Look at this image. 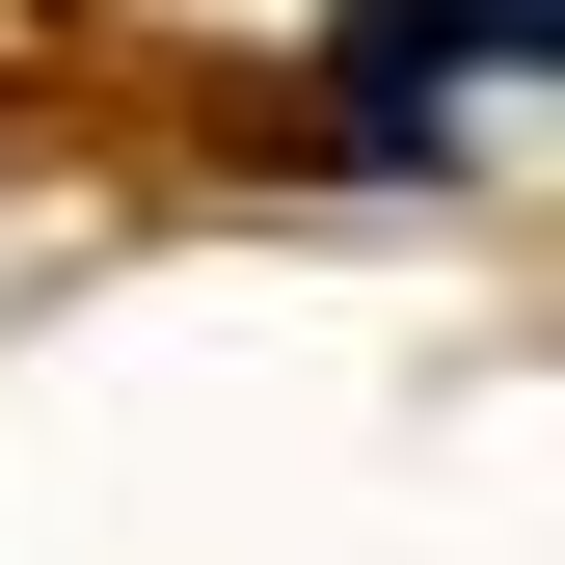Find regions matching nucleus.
Segmentation results:
<instances>
[{"mask_svg": "<svg viewBox=\"0 0 565 565\" xmlns=\"http://www.w3.org/2000/svg\"><path fill=\"white\" fill-rule=\"evenodd\" d=\"M350 54H377L350 108H377V135H431V82H512V54H539V0H377Z\"/></svg>", "mask_w": 565, "mask_h": 565, "instance_id": "nucleus-1", "label": "nucleus"}]
</instances>
